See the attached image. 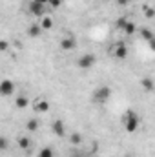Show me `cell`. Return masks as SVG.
<instances>
[{"label":"cell","mask_w":155,"mask_h":157,"mask_svg":"<svg viewBox=\"0 0 155 157\" xmlns=\"http://www.w3.org/2000/svg\"><path fill=\"white\" fill-rule=\"evenodd\" d=\"M139 124H141V117H139L133 110H128V112L124 113V128H126V132H128V133L137 132Z\"/></svg>","instance_id":"6da1fadb"},{"label":"cell","mask_w":155,"mask_h":157,"mask_svg":"<svg viewBox=\"0 0 155 157\" xmlns=\"http://www.w3.org/2000/svg\"><path fill=\"white\" fill-rule=\"evenodd\" d=\"M110 97H112V88L110 86H100L93 91V101L97 104H104Z\"/></svg>","instance_id":"7a4b0ae2"},{"label":"cell","mask_w":155,"mask_h":157,"mask_svg":"<svg viewBox=\"0 0 155 157\" xmlns=\"http://www.w3.org/2000/svg\"><path fill=\"white\" fill-rule=\"evenodd\" d=\"M95 62H97L95 55H93V53H86V55H82V57L77 60V66L80 68V70H89Z\"/></svg>","instance_id":"3957f363"},{"label":"cell","mask_w":155,"mask_h":157,"mask_svg":"<svg viewBox=\"0 0 155 157\" xmlns=\"http://www.w3.org/2000/svg\"><path fill=\"white\" fill-rule=\"evenodd\" d=\"M13 93H15V84H13V80H9V78L0 80V97H9V95H13Z\"/></svg>","instance_id":"277c9868"},{"label":"cell","mask_w":155,"mask_h":157,"mask_svg":"<svg viewBox=\"0 0 155 157\" xmlns=\"http://www.w3.org/2000/svg\"><path fill=\"white\" fill-rule=\"evenodd\" d=\"M75 48H77V42L73 39V35H68V37H64V39L60 40V49L71 51V49H75Z\"/></svg>","instance_id":"5b68a950"},{"label":"cell","mask_w":155,"mask_h":157,"mask_svg":"<svg viewBox=\"0 0 155 157\" xmlns=\"http://www.w3.org/2000/svg\"><path fill=\"white\" fill-rule=\"evenodd\" d=\"M113 55H115L117 59H120V60L126 59V57H128V48H126V44H122V42L117 44L115 48H113Z\"/></svg>","instance_id":"8992f818"},{"label":"cell","mask_w":155,"mask_h":157,"mask_svg":"<svg viewBox=\"0 0 155 157\" xmlns=\"http://www.w3.org/2000/svg\"><path fill=\"white\" fill-rule=\"evenodd\" d=\"M51 130H53V133L59 135V137H64V133H66V128H64V122H62V121H55V122L51 124Z\"/></svg>","instance_id":"52a82bcc"},{"label":"cell","mask_w":155,"mask_h":157,"mask_svg":"<svg viewBox=\"0 0 155 157\" xmlns=\"http://www.w3.org/2000/svg\"><path fill=\"white\" fill-rule=\"evenodd\" d=\"M29 13L35 15V17H42L44 15V6L39 4V2H31L29 4Z\"/></svg>","instance_id":"ba28073f"},{"label":"cell","mask_w":155,"mask_h":157,"mask_svg":"<svg viewBox=\"0 0 155 157\" xmlns=\"http://www.w3.org/2000/svg\"><path fill=\"white\" fill-rule=\"evenodd\" d=\"M28 35H29L31 39H37V37H40V35H42V28H40L39 22L29 26V29H28Z\"/></svg>","instance_id":"9c48e42d"},{"label":"cell","mask_w":155,"mask_h":157,"mask_svg":"<svg viewBox=\"0 0 155 157\" xmlns=\"http://www.w3.org/2000/svg\"><path fill=\"white\" fill-rule=\"evenodd\" d=\"M49 110V102L47 101H44V99H40L35 102V112H40V113H46Z\"/></svg>","instance_id":"30bf717a"},{"label":"cell","mask_w":155,"mask_h":157,"mask_svg":"<svg viewBox=\"0 0 155 157\" xmlns=\"http://www.w3.org/2000/svg\"><path fill=\"white\" fill-rule=\"evenodd\" d=\"M28 104H29V101H28V97H26V95H18V97H17V101H15V106H17V108H20V110L28 108Z\"/></svg>","instance_id":"8fae6325"},{"label":"cell","mask_w":155,"mask_h":157,"mask_svg":"<svg viewBox=\"0 0 155 157\" xmlns=\"http://www.w3.org/2000/svg\"><path fill=\"white\" fill-rule=\"evenodd\" d=\"M40 28H42V31H44V29H51V28H53V18H51V17H44V18L40 20Z\"/></svg>","instance_id":"7c38bea8"},{"label":"cell","mask_w":155,"mask_h":157,"mask_svg":"<svg viewBox=\"0 0 155 157\" xmlns=\"http://www.w3.org/2000/svg\"><path fill=\"white\" fill-rule=\"evenodd\" d=\"M18 148H22V150H28L29 146H31V141H29V137H18Z\"/></svg>","instance_id":"4fadbf2b"},{"label":"cell","mask_w":155,"mask_h":157,"mask_svg":"<svg viewBox=\"0 0 155 157\" xmlns=\"http://www.w3.org/2000/svg\"><path fill=\"white\" fill-rule=\"evenodd\" d=\"M122 31H124L126 35H133V33H135V24H133L131 20H128V22L124 24V28H122Z\"/></svg>","instance_id":"5bb4252c"},{"label":"cell","mask_w":155,"mask_h":157,"mask_svg":"<svg viewBox=\"0 0 155 157\" xmlns=\"http://www.w3.org/2000/svg\"><path fill=\"white\" fill-rule=\"evenodd\" d=\"M141 86L144 88V90H148V91H152L153 90V80L150 77H146V78H141Z\"/></svg>","instance_id":"9a60e30c"},{"label":"cell","mask_w":155,"mask_h":157,"mask_svg":"<svg viewBox=\"0 0 155 157\" xmlns=\"http://www.w3.org/2000/svg\"><path fill=\"white\" fill-rule=\"evenodd\" d=\"M26 126H28V130H29V132H37L40 124H39V121H37V119H29Z\"/></svg>","instance_id":"2e32d148"},{"label":"cell","mask_w":155,"mask_h":157,"mask_svg":"<svg viewBox=\"0 0 155 157\" xmlns=\"http://www.w3.org/2000/svg\"><path fill=\"white\" fill-rule=\"evenodd\" d=\"M141 37H142L144 40H153V33H152V29L142 28V29H141Z\"/></svg>","instance_id":"e0dca14e"},{"label":"cell","mask_w":155,"mask_h":157,"mask_svg":"<svg viewBox=\"0 0 155 157\" xmlns=\"http://www.w3.org/2000/svg\"><path fill=\"white\" fill-rule=\"evenodd\" d=\"M70 143H71V144H82V135L77 133V132L71 133V135H70Z\"/></svg>","instance_id":"ac0fdd59"},{"label":"cell","mask_w":155,"mask_h":157,"mask_svg":"<svg viewBox=\"0 0 155 157\" xmlns=\"http://www.w3.org/2000/svg\"><path fill=\"white\" fill-rule=\"evenodd\" d=\"M39 157H55V155H53V150L49 146H46V148H42L39 152Z\"/></svg>","instance_id":"d6986e66"},{"label":"cell","mask_w":155,"mask_h":157,"mask_svg":"<svg viewBox=\"0 0 155 157\" xmlns=\"http://www.w3.org/2000/svg\"><path fill=\"white\" fill-rule=\"evenodd\" d=\"M126 22H128V18H126V17H120V18H119V20H117V28H119V29H122V28H124V24H126Z\"/></svg>","instance_id":"ffe728a7"},{"label":"cell","mask_w":155,"mask_h":157,"mask_svg":"<svg viewBox=\"0 0 155 157\" xmlns=\"http://www.w3.org/2000/svg\"><path fill=\"white\" fill-rule=\"evenodd\" d=\"M144 13H146V17H148V18H153V15H155V11L150 7V6H146V7H144Z\"/></svg>","instance_id":"44dd1931"},{"label":"cell","mask_w":155,"mask_h":157,"mask_svg":"<svg viewBox=\"0 0 155 157\" xmlns=\"http://www.w3.org/2000/svg\"><path fill=\"white\" fill-rule=\"evenodd\" d=\"M6 148H7V139L0 135V152H2V150H6Z\"/></svg>","instance_id":"7402d4cb"},{"label":"cell","mask_w":155,"mask_h":157,"mask_svg":"<svg viewBox=\"0 0 155 157\" xmlns=\"http://www.w3.org/2000/svg\"><path fill=\"white\" fill-rule=\"evenodd\" d=\"M7 49H9V44L4 42V40H0V51H7Z\"/></svg>","instance_id":"603a6c76"},{"label":"cell","mask_w":155,"mask_h":157,"mask_svg":"<svg viewBox=\"0 0 155 157\" xmlns=\"http://www.w3.org/2000/svg\"><path fill=\"white\" fill-rule=\"evenodd\" d=\"M60 4H62V0H49V6L51 7H59Z\"/></svg>","instance_id":"cb8c5ba5"},{"label":"cell","mask_w":155,"mask_h":157,"mask_svg":"<svg viewBox=\"0 0 155 157\" xmlns=\"http://www.w3.org/2000/svg\"><path fill=\"white\" fill-rule=\"evenodd\" d=\"M117 4H119L120 7H124V6H128V4H130V0H117Z\"/></svg>","instance_id":"d4e9b609"},{"label":"cell","mask_w":155,"mask_h":157,"mask_svg":"<svg viewBox=\"0 0 155 157\" xmlns=\"http://www.w3.org/2000/svg\"><path fill=\"white\" fill-rule=\"evenodd\" d=\"M39 4H42V6H46V4H49V0H37Z\"/></svg>","instance_id":"484cf974"},{"label":"cell","mask_w":155,"mask_h":157,"mask_svg":"<svg viewBox=\"0 0 155 157\" xmlns=\"http://www.w3.org/2000/svg\"><path fill=\"white\" fill-rule=\"evenodd\" d=\"M31 2H37V0H31Z\"/></svg>","instance_id":"4316f807"}]
</instances>
